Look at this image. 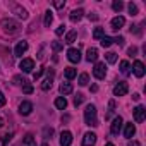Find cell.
<instances>
[{"label":"cell","instance_id":"603a6c76","mask_svg":"<svg viewBox=\"0 0 146 146\" xmlns=\"http://www.w3.org/2000/svg\"><path fill=\"white\" fill-rule=\"evenodd\" d=\"M55 107H57L58 110H65V107H67V100H65L64 96H58V98L55 100Z\"/></svg>","mask_w":146,"mask_h":146},{"label":"cell","instance_id":"f35d334b","mask_svg":"<svg viewBox=\"0 0 146 146\" xmlns=\"http://www.w3.org/2000/svg\"><path fill=\"white\" fill-rule=\"evenodd\" d=\"M23 90H24V93H26V95L33 93V86H31V84H24V88H23Z\"/></svg>","mask_w":146,"mask_h":146},{"label":"cell","instance_id":"ab89813d","mask_svg":"<svg viewBox=\"0 0 146 146\" xmlns=\"http://www.w3.org/2000/svg\"><path fill=\"white\" fill-rule=\"evenodd\" d=\"M43 70H45V69H43V67H40V69H38V70L35 72V79H38V78H40V76L43 74Z\"/></svg>","mask_w":146,"mask_h":146},{"label":"cell","instance_id":"ac0fdd59","mask_svg":"<svg viewBox=\"0 0 146 146\" xmlns=\"http://www.w3.org/2000/svg\"><path fill=\"white\" fill-rule=\"evenodd\" d=\"M96 58H98V50H96V48H88L86 60H88V62H96Z\"/></svg>","mask_w":146,"mask_h":146},{"label":"cell","instance_id":"8992f818","mask_svg":"<svg viewBox=\"0 0 146 146\" xmlns=\"http://www.w3.org/2000/svg\"><path fill=\"white\" fill-rule=\"evenodd\" d=\"M127 91H129L127 83H117L115 88H113V95H115V96H124Z\"/></svg>","mask_w":146,"mask_h":146},{"label":"cell","instance_id":"4fadbf2b","mask_svg":"<svg viewBox=\"0 0 146 146\" xmlns=\"http://www.w3.org/2000/svg\"><path fill=\"white\" fill-rule=\"evenodd\" d=\"M70 143H72V134L69 131H64L60 134V146H70Z\"/></svg>","mask_w":146,"mask_h":146},{"label":"cell","instance_id":"9a60e30c","mask_svg":"<svg viewBox=\"0 0 146 146\" xmlns=\"http://www.w3.org/2000/svg\"><path fill=\"white\" fill-rule=\"evenodd\" d=\"M52 81H53V72H48L46 79L41 83V90H43V91H48V90L52 88Z\"/></svg>","mask_w":146,"mask_h":146},{"label":"cell","instance_id":"bcb514c9","mask_svg":"<svg viewBox=\"0 0 146 146\" xmlns=\"http://www.w3.org/2000/svg\"><path fill=\"white\" fill-rule=\"evenodd\" d=\"M105 146H115V144H112V143H107V144H105Z\"/></svg>","mask_w":146,"mask_h":146},{"label":"cell","instance_id":"ba28073f","mask_svg":"<svg viewBox=\"0 0 146 146\" xmlns=\"http://www.w3.org/2000/svg\"><path fill=\"white\" fill-rule=\"evenodd\" d=\"M96 143V134L95 132H86L83 137V146H95Z\"/></svg>","mask_w":146,"mask_h":146},{"label":"cell","instance_id":"d590c367","mask_svg":"<svg viewBox=\"0 0 146 146\" xmlns=\"http://www.w3.org/2000/svg\"><path fill=\"white\" fill-rule=\"evenodd\" d=\"M11 137H12V132H11V134H4V136H2V144H9Z\"/></svg>","mask_w":146,"mask_h":146},{"label":"cell","instance_id":"e0dca14e","mask_svg":"<svg viewBox=\"0 0 146 146\" xmlns=\"http://www.w3.org/2000/svg\"><path fill=\"white\" fill-rule=\"evenodd\" d=\"M14 12H16V16L19 19H28V11L23 9L21 5H14Z\"/></svg>","mask_w":146,"mask_h":146},{"label":"cell","instance_id":"c3c4849f","mask_svg":"<svg viewBox=\"0 0 146 146\" xmlns=\"http://www.w3.org/2000/svg\"><path fill=\"white\" fill-rule=\"evenodd\" d=\"M41 146H48V143H43V144H41Z\"/></svg>","mask_w":146,"mask_h":146},{"label":"cell","instance_id":"b9f144b4","mask_svg":"<svg viewBox=\"0 0 146 146\" xmlns=\"http://www.w3.org/2000/svg\"><path fill=\"white\" fill-rule=\"evenodd\" d=\"M113 41H115L117 45H124V38H122V36H119V38H115Z\"/></svg>","mask_w":146,"mask_h":146},{"label":"cell","instance_id":"7bdbcfd3","mask_svg":"<svg viewBox=\"0 0 146 146\" xmlns=\"http://www.w3.org/2000/svg\"><path fill=\"white\" fill-rule=\"evenodd\" d=\"M136 52H137V48H136V46L129 48V55H136Z\"/></svg>","mask_w":146,"mask_h":146},{"label":"cell","instance_id":"4316f807","mask_svg":"<svg viewBox=\"0 0 146 146\" xmlns=\"http://www.w3.org/2000/svg\"><path fill=\"white\" fill-rule=\"evenodd\" d=\"M88 81H90V76L86 74V72H84V74H81V76H79V79H78L79 86H86V84H88Z\"/></svg>","mask_w":146,"mask_h":146},{"label":"cell","instance_id":"4dcf8cb0","mask_svg":"<svg viewBox=\"0 0 146 146\" xmlns=\"http://www.w3.org/2000/svg\"><path fill=\"white\" fill-rule=\"evenodd\" d=\"M107 62H108V64H115V62H117V53L108 52V53H107Z\"/></svg>","mask_w":146,"mask_h":146},{"label":"cell","instance_id":"7dc6e473","mask_svg":"<svg viewBox=\"0 0 146 146\" xmlns=\"http://www.w3.org/2000/svg\"><path fill=\"white\" fill-rule=\"evenodd\" d=\"M2 124H4V122H2V117H0V127H2Z\"/></svg>","mask_w":146,"mask_h":146},{"label":"cell","instance_id":"484cf974","mask_svg":"<svg viewBox=\"0 0 146 146\" xmlns=\"http://www.w3.org/2000/svg\"><path fill=\"white\" fill-rule=\"evenodd\" d=\"M100 43H102V46H103V48H108V46L113 43V40H112L110 36H103V38L100 40Z\"/></svg>","mask_w":146,"mask_h":146},{"label":"cell","instance_id":"d4e9b609","mask_svg":"<svg viewBox=\"0 0 146 146\" xmlns=\"http://www.w3.org/2000/svg\"><path fill=\"white\" fill-rule=\"evenodd\" d=\"M76 36H78V31H69L67 33V36H65V43H74V40H76Z\"/></svg>","mask_w":146,"mask_h":146},{"label":"cell","instance_id":"7402d4cb","mask_svg":"<svg viewBox=\"0 0 146 146\" xmlns=\"http://www.w3.org/2000/svg\"><path fill=\"white\" fill-rule=\"evenodd\" d=\"M60 93L62 95H70L72 93V84L70 83H62L60 84Z\"/></svg>","mask_w":146,"mask_h":146},{"label":"cell","instance_id":"6da1fadb","mask_svg":"<svg viewBox=\"0 0 146 146\" xmlns=\"http://www.w3.org/2000/svg\"><path fill=\"white\" fill-rule=\"evenodd\" d=\"M84 122L88 125H98V120H96V107L95 105H88L86 110H84Z\"/></svg>","mask_w":146,"mask_h":146},{"label":"cell","instance_id":"f1b7e54d","mask_svg":"<svg viewBox=\"0 0 146 146\" xmlns=\"http://www.w3.org/2000/svg\"><path fill=\"white\" fill-rule=\"evenodd\" d=\"M112 9H113V11H115V12H120V11H122V9H124V4H122V2H120V0H115V2H113V4H112Z\"/></svg>","mask_w":146,"mask_h":146},{"label":"cell","instance_id":"ee69618b","mask_svg":"<svg viewBox=\"0 0 146 146\" xmlns=\"http://www.w3.org/2000/svg\"><path fill=\"white\" fill-rule=\"evenodd\" d=\"M88 17H90V19H91V21H96V19H98V16H96V14H90V16H88Z\"/></svg>","mask_w":146,"mask_h":146},{"label":"cell","instance_id":"277c9868","mask_svg":"<svg viewBox=\"0 0 146 146\" xmlns=\"http://www.w3.org/2000/svg\"><path fill=\"white\" fill-rule=\"evenodd\" d=\"M67 58L72 62V64H78L81 60V52L78 48H69L67 50Z\"/></svg>","mask_w":146,"mask_h":146},{"label":"cell","instance_id":"5bb4252c","mask_svg":"<svg viewBox=\"0 0 146 146\" xmlns=\"http://www.w3.org/2000/svg\"><path fill=\"white\" fill-rule=\"evenodd\" d=\"M124 24H125V19H124L122 16H117V17H113V19H112V28H113L115 31H119Z\"/></svg>","mask_w":146,"mask_h":146},{"label":"cell","instance_id":"f6af8a7d","mask_svg":"<svg viewBox=\"0 0 146 146\" xmlns=\"http://www.w3.org/2000/svg\"><path fill=\"white\" fill-rule=\"evenodd\" d=\"M129 146H141V144H139L137 141H131V143H129Z\"/></svg>","mask_w":146,"mask_h":146},{"label":"cell","instance_id":"3957f363","mask_svg":"<svg viewBox=\"0 0 146 146\" xmlns=\"http://www.w3.org/2000/svg\"><path fill=\"white\" fill-rule=\"evenodd\" d=\"M93 76H95L96 79H103V78L107 76V65H105L103 62H98V64H95Z\"/></svg>","mask_w":146,"mask_h":146},{"label":"cell","instance_id":"e575fe53","mask_svg":"<svg viewBox=\"0 0 146 146\" xmlns=\"http://www.w3.org/2000/svg\"><path fill=\"white\" fill-rule=\"evenodd\" d=\"M52 48H53V52H60V50H62V43L53 41V43H52Z\"/></svg>","mask_w":146,"mask_h":146},{"label":"cell","instance_id":"52a82bcc","mask_svg":"<svg viewBox=\"0 0 146 146\" xmlns=\"http://www.w3.org/2000/svg\"><path fill=\"white\" fill-rule=\"evenodd\" d=\"M122 125H124V120H122V117H120V115H117V117L113 119V122H112V127H110L112 134H119V132H120V129H122Z\"/></svg>","mask_w":146,"mask_h":146},{"label":"cell","instance_id":"f546056e","mask_svg":"<svg viewBox=\"0 0 146 146\" xmlns=\"http://www.w3.org/2000/svg\"><path fill=\"white\" fill-rule=\"evenodd\" d=\"M93 36H95V40H102L105 35H103V28H96L95 31H93Z\"/></svg>","mask_w":146,"mask_h":146},{"label":"cell","instance_id":"7a4b0ae2","mask_svg":"<svg viewBox=\"0 0 146 146\" xmlns=\"http://www.w3.org/2000/svg\"><path fill=\"white\" fill-rule=\"evenodd\" d=\"M0 26H2V28H4V31H5V33H9V35H16V33H19V31H21L19 23H16V21H12V19H4L2 23H0Z\"/></svg>","mask_w":146,"mask_h":146},{"label":"cell","instance_id":"2e32d148","mask_svg":"<svg viewBox=\"0 0 146 146\" xmlns=\"http://www.w3.org/2000/svg\"><path fill=\"white\" fill-rule=\"evenodd\" d=\"M134 134H136V125H134L132 122L125 124V129H124V136H125V137H132Z\"/></svg>","mask_w":146,"mask_h":146},{"label":"cell","instance_id":"cb8c5ba5","mask_svg":"<svg viewBox=\"0 0 146 146\" xmlns=\"http://www.w3.org/2000/svg\"><path fill=\"white\" fill-rule=\"evenodd\" d=\"M120 72H122V74H129V72H131V64L127 60L120 62Z\"/></svg>","mask_w":146,"mask_h":146},{"label":"cell","instance_id":"74e56055","mask_svg":"<svg viewBox=\"0 0 146 146\" xmlns=\"http://www.w3.org/2000/svg\"><path fill=\"white\" fill-rule=\"evenodd\" d=\"M64 31H65V26H58V28H57V31H55V35H57V36H62V35H64Z\"/></svg>","mask_w":146,"mask_h":146},{"label":"cell","instance_id":"5b68a950","mask_svg":"<svg viewBox=\"0 0 146 146\" xmlns=\"http://www.w3.org/2000/svg\"><path fill=\"white\" fill-rule=\"evenodd\" d=\"M19 67L23 69V72H31L35 69V60L33 58H23L21 64H19Z\"/></svg>","mask_w":146,"mask_h":146},{"label":"cell","instance_id":"7c38bea8","mask_svg":"<svg viewBox=\"0 0 146 146\" xmlns=\"http://www.w3.org/2000/svg\"><path fill=\"white\" fill-rule=\"evenodd\" d=\"M26 52H28V43H26V41H19V43L16 45V50H14L16 57H23Z\"/></svg>","mask_w":146,"mask_h":146},{"label":"cell","instance_id":"d6986e66","mask_svg":"<svg viewBox=\"0 0 146 146\" xmlns=\"http://www.w3.org/2000/svg\"><path fill=\"white\" fill-rule=\"evenodd\" d=\"M83 14H84V11H83V9H76V11H72V12H70V21H72V23L79 21V19L83 17Z\"/></svg>","mask_w":146,"mask_h":146},{"label":"cell","instance_id":"1f68e13d","mask_svg":"<svg viewBox=\"0 0 146 146\" xmlns=\"http://www.w3.org/2000/svg\"><path fill=\"white\" fill-rule=\"evenodd\" d=\"M83 102H84V96H83L81 93H78V95L74 96V105H76V107H79V105H81Z\"/></svg>","mask_w":146,"mask_h":146},{"label":"cell","instance_id":"60d3db41","mask_svg":"<svg viewBox=\"0 0 146 146\" xmlns=\"http://www.w3.org/2000/svg\"><path fill=\"white\" fill-rule=\"evenodd\" d=\"M5 105V96H4V93L0 91V107H4Z\"/></svg>","mask_w":146,"mask_h":146},{"label":"cell","instance_id":"83f0119b","mask_svg":"<svg viewBox=\"0 0 146 146\" xmlns=\"http://www.w3.org/2000/svg\"><path fill=\"white\" fill-rule=\"evenodd\" d=\"M52 21H53V14H52L50 11H46V12H45V26H46V28H50Z\"/></svg>","mask_w":146,"mask_h":146},{"label":"cell","instance_id":"d6a6232c","mask_svg":"<svg viewBox=\"0 0 146 146\" xmlns=\"http://www.w3.org/2000/svg\"><path fill=\"white\" fill-rule=\"evenodd\" d=\"M127 9H129V14H131V16H136V14H137V5H136V4H132V2H131Z\"/></svg>","mask_w":146,"mask_h":146},{"label":"cell","instance_id":"44dd1931","mask_svg":"<svg viewBox=\"0 0 146 146\" xmlns=\"http://www.w3.org/2000/svg\"><path fill=\"white\" fill-rule=\"evenodd\" d=\"M76 76H78V70H76L74 67H67V69H65V78H67V81L74 79Z\"/></svg>","mask_w":146,"mask_h":146},{"label":"cell","instance_id":"ffe728a7","mask_svg":"<svg viewBox=\"0 0 146 146\" xmlns=\"http://www.w3.org/2000/svg\"><path fill=\"white\" fill-rule=\"evenodd\" d=\"M23 146H36L35 136H33V134H26L24 139H23Z\"/></svg>","mask_w":146,"mask_h":146},{"label":"cell","instance_id":"30bf717a","mask_svg":"<svg viewBox=\"0 0 146 146\" xmlns=\"http://www.w3.org/2000/svg\"><path fill=\"white\" fill-rule=\"evenodd\" d=\"M144 115H146V110H144L143 105H139V107L134 108V120L136 122H143L144 120Z\"/></svg>","mask_w":146,"mask_h":146},{"label":"cell","instance_id":"836d02e7","mask_svg":"<svg viewBox=\"0 0 146 146\" xmlns=\"http://www.w3.org/2000/svg\"><path fill=\"white\" fill-rule=\"evenodd\" d=\"M14 83H16V84H23V86H24V84H26L28 81H26V79H24L23 76H16V78H14Z\"/></svg>","mask_w":146,"mask_h":146},{"label":"cell","instance_id":"9c48e42d","mask_svg":"<svg viewBox=\"0 0 146 146\" xmlns=\"http://www.w3.org/2000/svg\"><path fill=\"white\" fill-rule=\"evenodd\" d=\"M31 112H33V103L31 102H23L19 105V113L21 115H29Z\"/></svg>","mask_w":146,"mask_h":146},{"label":"cell","instance_id":"8d00e7d4","mask_svg":"<svg viewBox=\"0 0 146 146\" xmlns=\"http://www.w3.org/2000/svg\"><path fill=\"white\" fill-rule=\"evenodd\" d=\"M53 5H55L57 9H62V7L65 5V2H64V0H55V2H53Z\"/></svg>","mask_w":146,"mask_h":146},{"label":"cell","instance_id":"8fae6325","mask_svg":"<svg viewBox=\"0 0 146 146\" xmlns=\"http://www.w3.org/2000/svg\"><path fill=\"white\" fill-rule=\"evenodd\" d=\"M132 69H134V74H136L137 78H143V76H144V64H143L141 60H136L134 65H132Z\"/></svg>","mask_w":146,"mask_h":146}]
</instances>
